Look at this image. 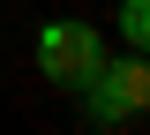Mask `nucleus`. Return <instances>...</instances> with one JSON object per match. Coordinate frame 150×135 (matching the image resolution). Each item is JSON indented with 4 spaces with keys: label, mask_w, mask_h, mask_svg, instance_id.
<instances>
[{
    "label": "nucleus",
    "mask_w": 150,
    "mask_h": 135,
    "mask_svg": "<svg viewBox=\"0 0 150 135\" xmlns=\"http://www.w3.org/2000/svg\"><path fill=\"white\" fill-rule=\"evenodd\" d=\"M112 23H120V45L150 60V0H120V8H112Z\"/></svg>",
    "instance_id": "nucleus-3"
},
{
    "label": "nucleus",
    "mask_w": 150,
    "mask_h": 135,
    "mask_svg": "<svg viewBox=\"0 0 150 135\" xmlns=\"http://www.w3.org/2000/svg\"><path fill=\"white\" fill-rule=\"evenodd\" d=\"M38 75L45 83H60V90H75L83 98V83L105 68V38H98V23H75V15H60V23H38Z\"/></svg>",
    "instance_id": "nucleus-1"
},
{
    "label": "nucleus",
    "mask_w": 150,
    "mask_h": 135,
    "mask_svg": "<svg viewBox=\"0 0 150 135\" xmlns=\"http://www.w3.org/2000/svg\"><path fill=\"white\" fill-rule=\"evenodd\" d=\"M83 113H90L98 128H128V120H143V113H150V60H143V53L105 60V68L83 83Z\"/></svg>",
    "instance_id": "nucleus-2"
}]
</instances>
